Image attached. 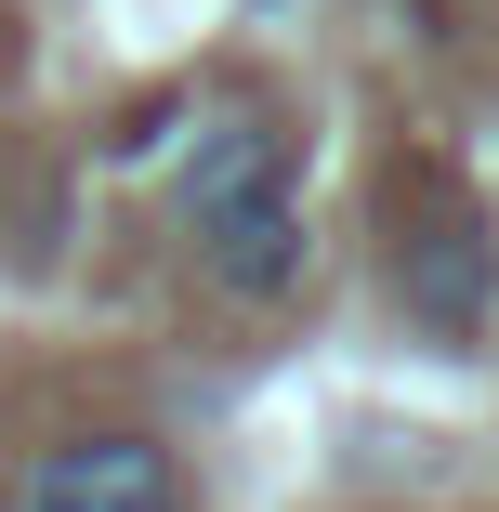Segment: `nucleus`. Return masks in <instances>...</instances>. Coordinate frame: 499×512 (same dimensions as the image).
Wrapping results in <instances>:
<instances>
[{
  "mask_svg": "<svg viewBox=\"0 0 499 512\" xmlns=\"http://www.w3.org/2000/svg\"><path fill=\"white\" fill-rule=\"evenodd\" d=\"M381 276H394V302H408V329H421V342L473 355L486 316H499V237H486V197H473L460 171H434V158H421V171H394Z\"/></svg>",
  "mask_w": 499,
  "mask_h": 512,
  "instance_id": "1",
  "label": "nucleus"
},
{
  "mask_svg": "<svg viewBox=\"0 0 499 512\" xmlns=\"http://www.w3.org/2000/svg\"><path fill=\"white\" fill-rule=\"evenodd\" d=\"M27 512H184V460H171L158 434H132V421L66 434V447H40Z\"/></svg>",
  "mask_w": 499,
  "mask_h": 512,
  "instance_id": "2",
  "label": "nucleus"
},
{
  "mask_svg": "<svg viewBox=\"0 0 499 512\" xmlns=\"http://www.w3.org/2000/svg\"><path fill=\"white\" fill-rule=\"evenodd\" d=\"M197 263H211V289H224V302H289V289H303V263H316L303 197H289V184H263V197H224V211H197Z\"/></svg>",
  "mask_w": 499,
  "mask_h": 512,
  "instance_id": "3",
  "label": "nucleus"
},
{
  "mask_svg": "<svg viewBox=\"0 0 499 512\" xmlns=\"http://www.w3.org/2000/svg\"><path fill=\"white\" fill-rule=\"evenodd\" d=\"M263 184H289V132H276V119H224L211 145L184 158V224L224 211V197H263Z\"/></svg>",
  "mask_w": 499,
  "mask_h": 512,
  "instance_id": "4",
  "label": "nucleus"
}]
</instances>
